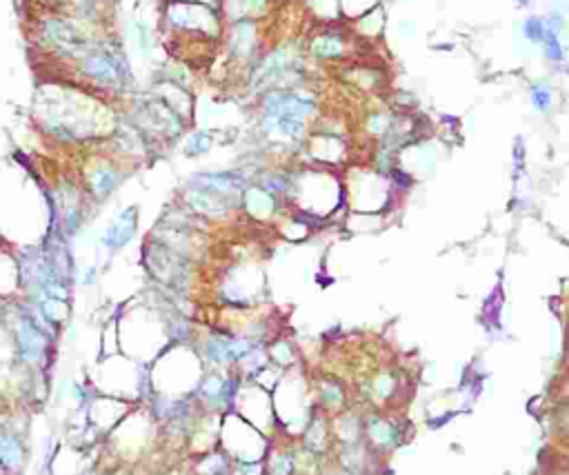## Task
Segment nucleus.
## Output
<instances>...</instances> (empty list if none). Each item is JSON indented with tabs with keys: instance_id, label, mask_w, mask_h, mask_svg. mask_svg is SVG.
Masks as SVG:
<instances>
[{
	"instance_id": "f257e3e1",
	"label": "nucleus",
	"mask_w": 569,
	"mask_h": 475,
	"mask_svg": "<svg viewBox=\"0 0 569 475\" xmlns=\"http://www.w3.org/2000/svg\"><path fill=\"white\" fill-rule=\"evenodd\" d=\"M80 74L87 78H92L96 85L114 87L123 80V71H120V62L107 51H94L80 58Z\"/></svg>"
},
{
	"instance_id": "f03ea898",
	"label": "nucleus",
	"mask_w": 569,
	"mask_h": 475,
	"mask_svg": "<svg viewBox=\"0 0 569 475\" xmlns=\"http://www.w3.org/2000/svg\"><path fill=\"white\" fill-rule=\"evenodd\" d=\"M134 227H136V214L134 211H127V216L123 214L120 216L114 227L109 229V245L112 247H120L123 242H127L131 238V234H134Z\"/></svg>"
}]
</instances>
